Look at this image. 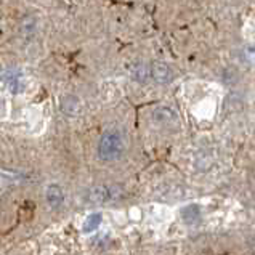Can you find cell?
Returning <instances> with one entry per match:
<instances>
[{"label":"cell","mask_w":255,"mask_h":255,"mask_svg":"<svg viewBox=\"0 0 255 255\" xmlns=\"http://www.w3.org/2000/svg\"><path fill=\"white\" fill-rule=\"evenodd\" d=\"M126 144H124V138L118 130H109L106 132L98 143V156L101 161H116L122 156Z\"/></svg>","instance_id":"6da1fadb"},{"label":"cell","mask_w":255,"mask_h":255,"mask_svg":"<svg viewBox=\"0 0 255 255\" xmlns=\"http://www.w3.org/2000/svg\"><path fill=\"white\" fill-rule=\"evenodd\" d=\"M119 186H109V185H98L90 188L85 194V201L92 204H105L109 201H114L119 198Z\"/></svg>","instance_id":"7a4b0ae2"},{"label":"cell","mask_w":255,"mask_h":255,"mask_svg":"<svg viewBox=\"0 0 255 255\" xmlns=\"http://www.w3.org/2000/svg\"><path fill=\"white\" fill-rule=\"evenodd\" d=\"M149 76L154 79L157 84H169L173 79V72L170 66L164 61H154L149 66Z\"/></svg>","instance_id":"3957f363"},{"label":"cell","mask_w":255,"mask_h":255,"mask_svg":"<svg viewBox=\"0 0 255 255\" xmlns=\"http://www.w3.org/2000/svg\"><path fill=\"white\" fill-rule=\"evenodd\" d=\"M81 100L74 95H66V97L61 98V111L66 114V116H71V118H74L79 113H81Z\"/></svg>","instance_id":"277c9868"},{"label":"cell","mask_w":255,"mask_h":255,"mask_svg":"<svg viewBox=\"0 0 255 255\" xmlns=\"http://www.w3.org/2000/svg\"><path fill=\"white\" fill-rule=\"evenodd\" d=\"M63 201H64V193H63L61 186L50 185L47 188V202L50 204V207L58 209L63 204Z\"/></svg>","instance_id":"5b68a950"},{"label":"cell","mask_w":255,"mask_h":255,"mask_svg":"<svg viewBox=\"0 0 255 255\" xmlns=\"http://www.w3.org/2000/svg\"><path fill=\"white\" fill-rule=\"evenodd\" d=\"M152 118L159 124H170L173 121H177V113L170 108H157L154 113H152Z\"/></svg>","instance_id":"8992f818"},{"label":"cell","mask_w":255,"mask_h":255,"mask_svg":"<svg viewBox=\"0 0 255 255\" xmlns=\"http://www.w3.org/2000/svg\"><path fill=\"white\" fill-rule=\"evenodd\" d=\"M132 74H133V79L136 82L144 84L149 79V66L144 63H136L132 69Z\"/></svg>","instance_id":"52a82bcc"},{"label":"cell","mask_w":255,"mask_h":255,"mask_svg":"<svg viewBox=\"0 0 255 255\" xmlns=\"http://www.w3.org/2000/svg\"><path fill=\"white\" fill-rule=\"evenodd\" d=\"M201 217V209L198 206H186L181 209V218L185 220V223H194L196 220H199Z\"/></svg>","instance_id":"ba28073f"},{"label":"cell","mask_w":255,"mask_h":255,"mask_svg":"<svg viewBox=\"0 0 255 255\" xmlns=\"http://www.w3.org/2000/svg\"><path fill=\"white\" fill-rule=\"evenodd\" d=\"M101 220H103V215L101 214H92L85 218V222H84V231L85 233H92L97 230L100 225H101Z\"/></svg>","instance_id":"9c48e42d"}]
</instances>
